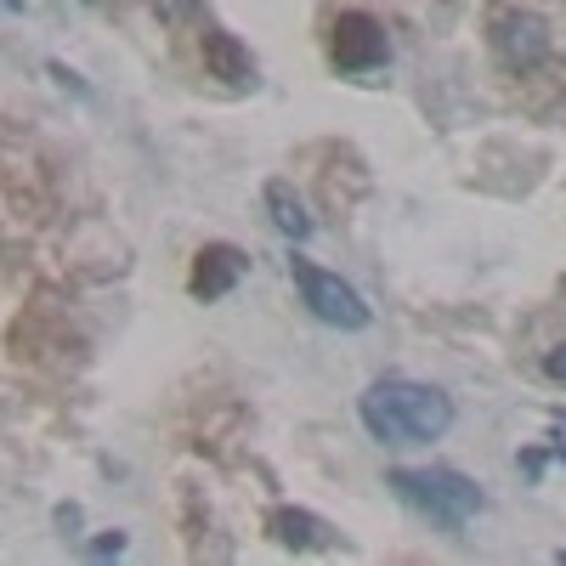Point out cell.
Returning a JSON list of instances; mask_svg holds the SVG:
<instances>
[{
    "mask_svg": "<svg viewBox=\"0 0 566 566\" xmlns=\"http://www.w3.org/2000/svg\"><path fill=\"white\" fill-rule=\"evenodd\" d=\"M386 488L402 499V504H413L419 515H431L437 527H448V533H459L464 522H476L482 515V488L464 476V470H448V464H431V470H391L386 476Z\"/></svg>",
    "mask_w": 566,
    "mask_h": 566,
    "instance_id": "obj_2",
    "label": "cell"
},
{
    "mask_svg": "<svg viewBox=\"0 0 566 566\" xmlns=\"http://www.w3.org/2000/svg\"><path fill=\"white\" fill-rule=\"evenodd\" d=\"M544 374H549L555 386H566V346H555V352L544 357Z\"/></svg>",
    "mask_w": 566,
    "mask_h": 566,
    "instance_id": "obj_10",
    "label": "cell"
},
{
    "mask_svg": "<svg viewBox=\"0 0 566 566\" xmlns=\"http://www.w3.org/2000/svg\"><path fill=\"white\" fill-rule=\"evenodd\" d=\"M493 45L510 69H538L549 57V23L538 12H504L493 23Z\"/></svg>",
    "mask_w": 566,
    "mask_h": 566,
    "instance_id": "obj_5",
    "label": "cell"
},
{
    "mask_svg": "<svg viewBox=\"0 0 566 566\" xmlns=\"http://www.w3.org/2000/svg\"><path fill=\"white\" fill-rule=\"evenodd\" d=\"M266 210H272V227L283 232V239H295V244H306L317 232V221L306 216V205H301V193L290 181H266Z\"/></svg>",
    "mask_w": 566,
    "mask_h": 566,
    "instance_id": "obj_8",
    "label": "cell"
},
{
    "mask_svg": "<svg viewBox=\"0 0 566 566\" xmlns=\"http://www.w3.org/2000/svg\"><path fill=\"white\" fill-rule=\"evenodd\" d=\"M357 413L368 424V437L386 448H419V442H437L453 431V397L424 380H408V374L374 380L357 397Z\"/></svg>",
    "mask_w": 566,
    "mask_h": 566,
    "instance_id": "obj_1",
    "label": "cell"
},
{
    "mask_svg": "<svg viewBox=\"0 0 566 566\" xmlns=\"http://www.w3.org/2000/svg\"><path fill=\"white\" fill-rule=\"evenodd\" d=\"M125 549V533H103L97 544H91V555H119Z\"/></svg>",
    "mask_w": 566,
    "mask_h": 566,
    "instance_id": "obj_11",
    "label": "cell"
},
{
    "mask_svg": "<svg viewBox=\"0 0 566 566\" xmlns=\"http://www.w3.org/2000/svg\"><path fill=\"white\" fill-rule=\"evenodd\" d=\"M266 533L283 544V549H317L323 544V522L317 515H306V510H290V504H277L272 515H266Z\"/></svg>",
    "mask_w": 566,
    "mask_h": 566,
    "instance_id": "obj_9",
    "label": "cell"
},
{
    "mask_svg": "<svg viewBox=\"0 0 566 566\" xmlns=\"http://www.w3.org/2000/svg\"><path fill=\"white\" fill-rule=\"evenodd\" d=\"M328 52H335V69L368 74V69H380V63L391 57V40H386L380 18H368V12H340L335 29H328Z\"/></svg>",
    "mask_w": 566,
    "mask_h": 566,
    "instance_id": "obj_4",
    "label": "cell"
},
{
    "mask_svg": "<svg viewBox=\"0 0 566 566\" xmlns=\"http://www.w3.org/2000/svg\"><path fill=\"white\" fill-rule=\"evenodd\" d=\"M250 272V255L239 244H205L193 255V277H187V290H193L199 301H221L232 295V283H239Z\"/></svg>",
    "mask_w": 566,
    "mask_h": 566,
    "instance_id": "obj_6",
    "label": "cell"
},
{
    "mask_svg": "<svg viewBox=\"0 0 566 566\" xmlns=\"http://www.w3.org/2000/svg\"><path fill=\"white\" fill-rule=\"evenodd\" d=\"M290 277H295V290H301V301H306V312L317 323H328V328H368L374 312H368V301L352 290L340 272H328V266L295 255L290 261Z\"/></svg>",
    "mask_w": 566,
    "mask_h": 566,
    "instance_id": "obj_3",
    "label": "cell"
},
{
    "mask_svg": "<svg viewBox=\"0 0 566 566\" xmlns=\"http://www.w3.org/2000/svg\"><path fill=\"white\" fill-rule=\"evenodd\" d=\"M85 7H97V0H85Z\"/></svg>",
    "mask_w": 566,
    "mask_h": 566,
    "instance_id": "obj_12",
    "label": "cell"
},
{
    "mask_svg": "<svg viewBox=\"0 0 566 566\" xmlns=\"http://www.w3.org/2000/svg\"><path fill=\"white\" fill-rule=\"evenodd\" d=\"M205 69L227 85H255V57L227 29H205Z\"/></svg>",
    "mask_w": 566,
    "mask_h": 566,
    "instance_id": "obj_7",
    "label": "cell"
}]
</instances>
